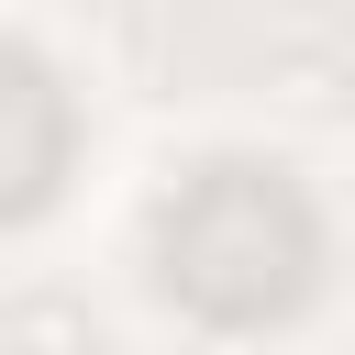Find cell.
<instances>
[{"mask_svg":"<svg viewBox=\"0 0 355 355\" xmlns=\"http://www.w3.org/2000/svg\"><path fill=\"white\" fill-rule=\"evenodd\" d=\"M67 144H78L67 89H55L22 44H0V222H22V211H44V200H55Z\"/></svg>","mask_w":355,"mask_h":355,"instance_id":"7a4b0ae2","label":"cell"},{"mask_svg":"<svg viewBox=\"0 0 355 355\" xmlns=\"http://www.w3.org/2000/svg\"><path fill=\"white\" fill-rule=\"evenodd\" d=\"M155 277L166 300H189L200 322L222 333H255V322H288L322 277V222L311 200L288 189V166H255V155H222L200 166L166 211H155Z\"/></svg>","mask_w":355,"mask_h":355,"instance_id":"6da1fadb","label":"cell"}]
</instances>
